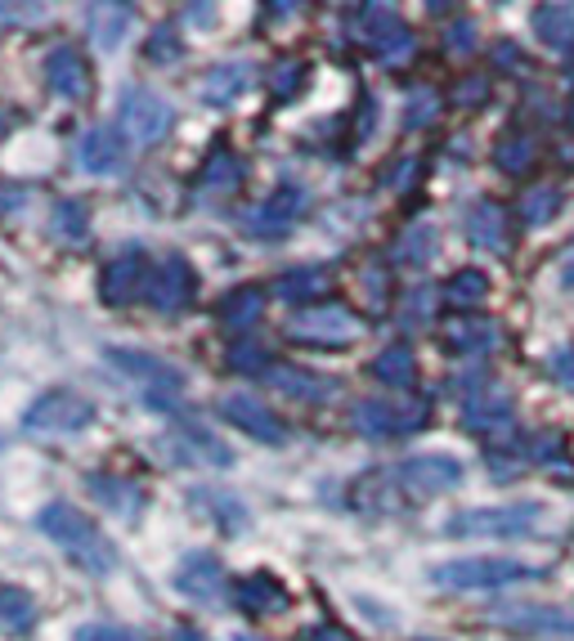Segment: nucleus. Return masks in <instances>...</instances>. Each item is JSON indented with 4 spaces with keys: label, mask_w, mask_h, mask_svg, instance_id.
I'll use <instances>...</instances> for the list:
<instances>
[{
    "label": "nucleus",
    "mask_w": 574,
    "mask_h": 641,
    "mask_svg": "<svg viewBox=\"0 0 574 641\" xmlns=\"http://www.w3.org/2000/svg\"><path fill=\"white\" fill-rule=\"evenodd\" d=\"M144 301H149L158 314H184L198 301V274L180 252L162 256L149 274V287H144Z\"/></svg>",
    "instance_id": "9"
},
{
    "label": "nucleus",
    "mask_w": 574,
    "mask_h": 641,
    "mask_svg": "<svg viewBox=\"0 0 574 641\" xmlns=\"http://www.w3.org/2000/svg\"><path fill=\"white\" fill-rule=\"evenodd\" d=\"M436 113H440V99L431 94V90H417L413 99H409V113H404V126L409 130H422L426 122H436Z\"/></svg>",
    "instance_id": "43"
},
{
    "label": "nucleus",
    "mask_w": 574,
    "mask_h": 641,
    "mask_svg": "<svg viewBox=\"0 0 574 641\" xmlns=\"http://www.w3.org/2000/svg\"><path fill=\"white\" fill-rule=\"evenodd\" d=\"M72 641H149V637L135 628H117V623H81L72 632Z\"/></svg>",
    "instance_id": "42"
},
{
    "label": "nucleus",
    "mask_w": 574,
    "mask_h": 641,
    "mask_svg": "<svg viewBox=\"0 0 574 641\" xmlns=\"http://www.w3.org/2000/svg\"><path fill=\"white\" fill-rule=\"evenodd\" d=\"M171 641H207V632H198L194 623H180V628L171 632Z\"/></svg>",
    "instance_id": "56"
},
{
    "label": "nucleus",
    "mask_w": 574,
    "mask_h": 641,
    "mask_svg": "<svg viewBox=\"0 0 574 641\" xmlns=\"http://www.w3.org/2000/svg\"><path fill=\"white\" fill-rule=\"evenodd\" d=\"M306 216V188L297 184H278L256 211H248V233H256L261 242H274Z\"/></svg>",
    "instance_id": "15"
},
{
    "label": "nucleus",
    "mask_w": 574,
    "mask_h": 641,
    "mask_svg": "<svg viewBox=\"0 0 574 641\" xmlns=\"http://www.w3.org/2000/svg\"><path fill=\"white\" fill-rule=\"evenodd\" d=\"M32 623H36V597L27 587L0 583V628L23 637V632H32Z\"/></svg>",
    "instance_id": "31"
},
{
    "label": "nucleus",
    "mask_w": 574,
    "mask_h": 641,
    "mask_svg": "<svg viewBox=\"0 0 574 641\" xmlns=\"http://www.w3.org/2000/svg\"><path fill=\"white\" fill-rule=\"evenodd\" d=\"M81 167L90 175H122L130 167L126 135L117 126H94V130H85V139H81Z\"/></svg>",
    "instance_id": "19"
},
{
    "label": "nucleus",
    "mask_w": 574,
    "mask_h": 641,
    "mask_svg": "<svg viewBox=\"0 0 574 641\" xmlns=\"http://www.w3.org/2000/svg\"><path fill=\"white\" fill-rule=\"evenodd\" d=\"M543 570L512 561V557H462V561H445L431 570V583L454 587V592H485V587H507L520 579H539Z\"/></svg>",
    "instance_id": "4"
},
{
    "label": "nucleus",
    "mask_w": 574,
    "mask_h": 641,
    "mask_svg": "<svg viewBox=\"0 0 574 641\" xmlns=\"http://www.w3.org/2000/svg\"><path fill=\"white\" fill-rule=\"evenodd\" d=\"M565 207V193L556 184H539L520 197V225H530V229H543L548 220H556V211Z\"/></svg>",
    "instance_id": "34"
},
{
    "label": "nucleus",
    "mask_w": 574,
    "mask_h": 641,
    "mask_svg": "<svg viewBox=\"0 0 574 641\" xmlns=\"http://www.w3.org/2000/svg\"><path fill=\"white\" fill-rule=\"evenodd\" d=\"M184 19H198V27H216V23H220V14H216L211 5H188Z\"/></svg>",
    "instance_id": "53"
},
{
    "label": "nucleus",
    "mask_w": 574,
    "mask_h": 641,
    "mask_svg": "<svg viewBox=\"0 0 574 641\" xmlns=\"http://www.w3.org/2000/svg\"><path fill=\"white\" fill-rule=\"evenodd\" d=\"M368 373H372L381 386H391V390H409V386L417 381V355H413V345H404V341L387 345V351L372 359Z\"/></svg>",
    "instance_id": "27"
},
{
    "label": "nucleus",
    "mask_w": 574,
    "mask_h": 641,
    "mask_svg": "<svg viewBox=\"0 0 574 641\" xmlns=\"http://www.w3.org/2000/svg\"><path fill=\"white\" fill-rule=\"evenodd\" d=\"M188 503H194V512H207L229 538H238L248 525H252V516H248V507L233 499L229 489H207V484H198L194 493H188Z\"/></svg>",
    "instance_id": "24"
},
{
    "label": "nucleus",
    "mask_w": 574,
    "mask_h": 641,
    "mask_svg": "<svg viewBox=\"0 0 574 641\" xmlns=\"http://www.w3.org/2000/svg\"><path fill=\"white\" fill-rule=\"evenodd\" d=\"M265 381L292 400H306V404H323L337 394V377H323V373H310V368H297V364H274L265 373Z\"/></svg>",
    "instance_id": "20"
},
{
    "label": "nucleus",
    "mask_w": 574,
    "mask_h": 641,
    "mask_svg": "<svg viewBox=\"0 0 574 641\" xmlns=\"http://www.w3.org/2000/svg\"><path fill=\"white\" fill-rule=\"evenodd\" d=\"M45 85H50L55 99H64V104H81V99H90V64L81 49L72 45H55L50 49V59H45Z\"/></svg>",
    "instance_id": "17"
},
{
    "label": "nucleus",
    "mask_w": 574,
    "mask_h": 641,
    "mask_svg": "<svg viewBox=\"0 0 574 641\" xmlns=\"http://www.w3.org/2000/svg\"><path fill=\"white\" fill-rule=\"evenodd\" d=\"M561 287H570V291H574V242H570V252L561 256Z\"/></svg>",
    "instance_id": "55"
},
{
    "label": "nucleus",
    "mask_w": 574,
    "mask_h": 641,
    "mask_svg": "<svg viewBox=\"0 0 574 641\" xmlns=\"http://www.w3.org/2000/svg\"><path fill=\"white\" fill-rule=\"evenodd\" d=\"M0 19L5 23H14V27H32V23H41L45 19V5H0Z\"/></svg>",
    "instance_id": "46"
},
{
    "label": "nucleus",
    "mask_w": 574,
    "mask_h": 641,
    "mask_svg": "<svg viewBox=\"0 0 574 641\" xmlns=\"http://www.w3.org/2000/svg\"><path fill=\"white\" fill-rule=\"evenodd\" d=\"M328 287H332V274L323 265H301V270L278 278V296L292 301V306H314V296L328 291Z\"/></svg>",
    "instance_id": "30"
},
{
    "label": "nucleus",
    "mask_w": 574,
    "mask_h": 641,
    "mask_svg": "<svg viewBox=\"0 0 574 641\" xmlns=\"http://www.w3.org/2000/svg\"><path fill=\"white\" fill-rule=\"evenodd\" d=\"M535 32L552 49H570L574 45V5H539L535 10Z\"/></svg>",
    "instance_id": "33"
},
{
    "label": "nucleus",
    "mask_w": 574,
    "mask_h": 641,
    "mask_svg": "<svg viewBox=\"0 0 574 641\" xmlns=\"http://www.w3.org/2000/svg\"><path fill=\"white\" fill-rule=\"evenodd\" d=\"M171 583H175L180 597H188L194 606H220L225 592H229V574H225V565L211 552H188L175 565Z\"/></svg>",
    "instance_id": "12"
},
{
    "label": "nucleus",
    "mask_w": 574,
    "mask_h": 641,
    "mask_svg": "<svg viewBox=\"0 0 574 641\" xmlns=\"http://www.w3.org/2000/svg\"><path fill=\"white\" fill-rule=\"evenodd\" d=\"M467 238L475 247H485V252H507V216L498 203H490V197H481L471 211H467Z\"/></svg>",
    "instance_id": "25"
},
{
    "label": "nucleus",
    "mask_w": 574,
    "mask_h": 641,
    "mask_svg": "<svg viewBox=\"0 0 574 641\" xmlns=\"http://www.w3.org/2000/svg\"><path fill=\"white\" fill-rule=\"evenodd\" d=\"M90 422H94V404L72 386H55V390L36 394L23 413V426L32 435H81Z\"/></svg>",
    "instance_id": "5"
},
{
    "label": "nucleus",
    "mask_w": 574,
    "mask_h": 641,
    "mask_svg": "<svg viewBox=\"0 0 574 641\" xmlns=\"http://www.w3.org/2000/svg\"><path fill=\"white\" fill-rule=\"evenodd\" d=\"M471 45H475V27H471L467 19H458L454 32H449V49H454V55H467Z\"/></svg>",
    "instance_id": "50"
},
{
    "label": "nucleus",
    "mask_w": 574,
    "mask_h": 641,
    "mask_svg": "<svg viewBox=\"0 0 574 641\" xmlns=\"http://www.w3.org/2000/svg\"><path fill=\"white\" fill-rule=\"evenodd\" d=\"M220 417H225L229 426H238L243 435L261 439V444H287V422H283L274 409H265L256 394H248V390L225 394V400H220Z\"/></svg>",
    "instance_id": "14"
},
{
    "label": "nucleus",
    "mask_w": 574,
    "mask_h": 641,
    "mask_svg": "<svg viewBox=\"0 0 574 641\" xmlns=\"http://www.w3.org/2000/svg\"><path fill=\"white\" fill-rule=\"evenodd\" d=\"M50 238L64 247H85L90 242V211L81 197H59L50 207Z\"/></svg>",
    "instance_id": "28"
},
{
    "label": "nucleus",
    "mask_w": 574,
    "mask_h": 641,
    "mask_svg": "<svg viewBox=\"0 0 574 641\" xmlns=\"http://www.w3.org/2000/svg\"><path fill=\"white\" fill-rule=\"evenodd\" d=\"M422 641H431V637H422Z\"/></svg>",
    "instance_id": "59"
},
{
    "label": "nucleus",
    "mask_w": 574,
    "mask_h": 641,
    "mask_svg": "<svg viewBox=\"0 0 574 641\" xmlns=\"http://www.w3.org/2000/svg\"><path fill=\"white\" fill-rule=\"evenodd\" d=\"M144 274H153V270H149V261H144V252H135V247L122 252V256H113L104 265V278H100V301L113 306V310L130 306L135 296H144V287H149Z\"/></svg>",
    "instance_id": "18"
},
{
    "label": "nucleus",
    "mask_w": 574,
    "mask_h": 641,
    "mask_svg": "<svg viewBox=\"0 0 574 641\" xmlns=\"http://www.w3.org/2000/svg\"><path fill=\"white\" fill-rule=\"evenodd\" d=\"M485 99H490V81L485 77H467L458 85V104L462 108H475V104H485Z\"/></svg>",
    "instance_id": "47"
},
{
    "label": "nucleus",
    "mask_w": 574,
    "mask_h": 641,
    "mask_svg": "<svg viewBox=\"0 0 574 641\" xmlns=\"http://www.w3.org/2000/svg\"><path fill=\"white\" fill-rule=\"evenodd\" d=\"M359 41H364L387 68L409 64L413 49H417V41H413V32L404 27V19H400L395 10H387V5H364V10H359Z\"/></svg>",
    "instance_id": "8"
},
{
    "label": "nucleus",
    "mask_w": 574,
    "mask_h": 641,
    "mask_svg": "<svg viewBox=\"0 0 574 641\" xmlns=\"http://www.w3.org/2000/svg\"><path fill=\"white\" fill-rule=\"evenodd\" d=\"M445 296H449V306L471 310V306H481L485 296H490V278H485L481 270H458V274L449 278V287H445Z\"/></svg>",
    "instance_id": "35"
},
{
    "label": "nucleus",
    "mask_w": 574,
    "mask_h": 641,
    "mask_svg": "<svg viewBox=\"0 0 574 641\" xmlns=\"http://www.w3.org/2000/svg\"><path fill=\"white\" fill-rule=\"evenodd\" d=\"M306 641H359V637L346 632V628H337V623H319V628L306 632Z\"/></svg>",
    "instance_id": "52"
},
{
    "label": "nucleus",
    "mask_w": 574,
    "mask_h": 641,
    "mask_svg": "<svg viewBox=\"0 0 574 641\" xmlns=\"http://www.w3.org/2000/svg\"><path fill=\"white\" fill-rule=\"evenodd\" d=\"M104 359H108L113 368H122L130 381H139L144 400H149L153 409H171L180 394H184V373H180L175 364L149 355V351H108Z\"/></svg>",
    "instance_id": "7"
},
{
    "label": "nucleus",
    "mask_w": 574,
    "mask_h": 641,
    "mask_svg": "<svg viewBox=\"0 0 574 641\" xmlns=\"http://www.w3.org/2000/svg\"><path fill=\"white\" fill-rule=\"evenodd\" d=\"M431 306H436V291H431V287H417V291H409V301H404V319L409 323H426L431 319Z\"/></svg>",
    "instance_id": "45"
},
{
    "label": "nucleus",
    "mask_w": 574,
    "mask_h": 641,
    "mask_svg": "<svg viewBox=\"0 0 574 641\" xmlns=\"http://www.w3.org/2000/svg\"><path fill=\"white\" fill-rule=\"evenodd\" d=\"M494 623H507V628H520V632H565L574 637V610L565 606H498L490 610Z\"/></svg>",
    "instance_id": "21"
},
{
    "label": "nucleus",
    "mask_w": 574,
    "mask_h": 641,
    "mask_svg": "<svg viewBox=\"0 0 574 641\" xmlns=\"http://www.w3.org/2000/svg\"><path fill=\"white\" fill-rule=\"evenodd\" d=\"M162 449H171V462H198V467H233V449L216 439L198 422H180L162 435Z\"/></svg>",
    "instance_id": "13"
},
{
    "label": "nucleus",
    "mask_w": 574,
    "mask_h": 641,
    "mask_svg": "<svg viewBox=\"0 0 574 641\" xmlns=\"http://www.w3.org/2000/svg\"><path fill=\"white\" fill-rule=\"evenodd\" d=\"M261 314H265V291L252 287V283L233 287L225 301H220V323H225V328H252Z\"/></svg>",
    "instance_id": "32"
},
{
    "label": "nucleus",
    "mask_w": 574,
    "mask_h": 641,
    "mask_svg": "<svg viewBox=\"0 0 574 641\" xmlns=\"http://www.w3.org/2000/svg\"><path fill=\"white\" fill-rule=\"evenodd\" d=\"M431 256H436V225H413L395 242V261H404V265H426Z\"/></svg>",
    "instance_id": "36"
},
{
    "label": "nucleus",
    "mask_w": 574,
    "mask_h": 641,
    "mask_svg": "<svg viewBox=\"0 0 574 641\" xmlns=\"http://www.w3.org/2000/svg\"><path fill=\"white\" fill-rule=\"evenodd\" d=\"M171 126H175V108L167 104L162 94H153V90H139V85H130V90L122 94L117 130H122L130 144H139V148H153V144H162V139L171 135Z\"/></svg>",
    "instance_id": "6"
},
{
    "label": "nucleus",
    "mask_w": 574,
    "mask_h": 641,
    "mask_svg": "<svg viewBox=\"0 0 574 641\" xmlns=\"http://www.w3.org/2000/svg\"><path fill=\"white\" fill-rule=\"evenodd\" d=\"M498 341V323L485 314H458L445 323V351L454 355H485Z\"/></svg>",
    "instance_id": "23"
},
{
    "label": "nucleus",
    "mask_w": 574,
    "mask_h": 641,
    "mask_svg": "<svg viewBox=\"0 0 574 641\" xmlns=\"http://www.w3.org/2000/svg\"><path fill=\"white\" fill-rule=\"evenodd\" d=\"M548 368H552V377H556L565 390H574V345H565V351H556V355L548 359Z\"/></svg>",
    "instance_id": "48"
},
{
    "label": "nucleus",
    "mask_w": 574,
    "mask_h": 641,
    "mask_svg": "<svg viewBox=\"0 0 574 641\" xmlns=\"http://www.w3.org/2000/svg\"><path fill=\"white\" fill-rule=\"evenodd\" d=\"M41 534L59 542V548L85 570V574H113L117 570V548H113V538L94 525L85 512H77L72 503H50V507H41L36 516Z\"/></svg>",
    "instance_id": "1"
},
{
    "label": "nucleus",
    "mask_w": 574,
    "mask_h": 641,
    "mask_svg": "<svg viewBox=\"0 0 574 641\" xmlns=\"http://www.w3.org/2000/svg\"><path fill=\"white\" fill-rule=\"evenodd\" d=\"M391 480L409 493V499H440V493H449L462 480V462L449 458V454H422V458L400 462L391 471Z\"/></svg>",
    "instance_id": "10"
},
{
    "label": "nucleus",
    "mask_w": 574,
    "mask_h": 641,
    "mask_svg": "<svg viewBox=\"0 0 574 641\" xmlns=\"http://www.w3.org/2000/svg\"><path fill=\"white\" fill-rule=\"evenodd\" d=\"M516 417V400L512 390L498 386V381H485L471 390V400L462 404V426L475 431V435H494V431H507Z\"/></svg>",
    "instance_id": "16"
},
{
    "label": "nucleus",
    "mask_w": 574,
    "mask_h": 641,
    "mask_svg": "<svg viewBox=\"0 0 574 641\" xmlns=\"http://www.w3.org/2000/svg\"><path fill=\"white\" fill-rule=\"evenodd\" d=\"M301 85H306V64H301V59L274 64V72H269V94H274V99H297Z\"/></svg>",
    "instance_id": "40"
},
{
    "label": "nucleus",
    "mask_w": 574,
    "mask_h": 641,
    "mask_svg": "<svg viewBox=\"0 0 574 641\" xmlns=\"http://www.w3.org/2000/svg\"><path fill=\"white\" fill-rule=\"evenodd\" d=\"M233 641H256V637H233Z\"/></svg>",
    "instance_id": "57"
},
{
    "label": "nucleus",
    "mask_w": 574,
    "mask_h": 641,
    "mask_svg": "<svg viewBox=\"0 0 574 641\" xmlns=\"http://www.w3.org/2000/svg\"><path fill=\"white\" fill-rule=\"evenodd\" d=\"M530 449H535V462H556L561 458V435L556 431H543L530 439Z\"/></svg>",
    "instance_id": "49"
},
{
    "label": "nucleus",
    "mask_w": 574,
    "mask_h": 641,
    "mask_svg": "<svg viewBox=\"0 0 574 641\" xmlns=\"http://www.w3.org/2000/svg\"><path fill=\"white\" fill-rule=\"evenodd\" d=\"M233 597L238 606H243L248 615H283L287 606H292V592H287L274 574H248V579H238L233 583Z\"/></svg>",
    "instance_id": "22"
},
{
    "label": "nucleus",
    "mask_w": 574,
    "mask_h": 641,
    "mask_svg": "<svg viewBox=\"0 0 574 641\" xmlns=\"http://www.w3.org/2000/svg\"><path fill=\"white\" fill-rule=\"evenodd\" d=\"M530 454V444H525V449H494V454H485L490 458V471L498 476V480H507V476H516V471H525L530 467L535 458H525Z\"/></svg>",
    "instance_id": "44"
},
{
    "label": "nucleus",
    "mask_w": 574,
    "mask_h": 641,
    "mask_svg": "<svg viewBox=\"0 0 574 641\" xmlns=\"http://www.w3.org/2000/svg\"><path fill=\"white\" fill-rule=\"evenodd\" d=\"M494 55H498V64H503V68H520L516 59H525V55H520V49H516L512 41H503V45H494Z\"/></svg>",
    "instance_id": "54"
},
{
    "label": "nucleus",
    "mask_w": 574,
    "mask_h": 641,
    "mask_svg": "<svg viewBox=\"0 0 574 641\" xmlns=\"http://www.w3.org/2000/svg\"><path fill=\"white\" fill-rule=\"evenodd\" d=\"M229 368L265 377V373L274 368V359L265 355V345H256V341H243V345H233V351H229Z\"/></svg>",
    "instance_id": "41"
},
{
    "label": "nucleus",
    "mask_w": 574,
    "mask_h": 641,
    "mask_svg": "<svg viewBox=\"0 0 574 641\" xmlns=\"http://www.w3.org/2000/svg\"><path fill=\"white\" fill-rule=\"evenodd\" d=\"M144 55H149V64H158V68L175 64V59L184 55L180 27H175V23H158V27H153V36H149V45H144Z\"/></svg>",
    "instance_id": "37"
},
{
    "label": "nucleus",
    "mask_w": 574,
    "mask_h": 641,
    "mask_svg": "<svg viewBox=\"0 0 574 641\" xmlns=\"http://www.w3.org/2000/svg\"><path fill=\"white\" fill-rule=\"evenodd\" d=\"M130 27V5H85V32L100 49H117Z\"/></svg>",
    "instance_id": "29"
},
{
    "label": "nucleus",
    "mask_w": 574,
    "mask_h": 641,
    "mask_svg": "<svg viewBox=\"0 0 574 641\" xmlns=\"http://www.w3.org/2000/svg\"><path fill=\"white\" fill-rule=\"evenodd\" d=\"M543 520V503H507V507H471L445 520L449 538H530Z\"/></svg>",
    "instance_id": "3"
},
{
    "label": "nucleus",
    "mask_w": 574,
    "mask_h": 641,
    "mask_svg": "<svg viewBox=\"0 0 574 641\" xmlns=\"http://www.w3.org/2000/svg\"><path fill=\"white\" fill-rule=\"evenodd\" d=\"M283 336L297 345H310V351H346L351 341L364 336V319L337 301H328V306L314 301L283 319Z\"/></svg>",
    "instance_id": "2"
},
{
    "label": "nucleus",
    "mask_w": 574,
    "mask_h": 641,
    "mask_svg": "<svg viewBox=\"0 0 574 641\" xmlns=\"http://www.w3.org/2000/svg\"><path fill=\"white\" fill-rule=\"evenodd\" d=\"M248 81H252V68L248 64H216L203 72L198 81V94L207 99V104H233L238 94H248Z\"/></svg>",
    "instance_id": "26"
},
{
    "label": "nucleus",
    "mask_w": 574,
    "mask_h": 641,
    "mask_svg": "<svg viewBox=\"0 0 574 641\" xmlns=\"http://www.w3.org/2000/svg\"><path fill=\"white\" fill-rule=\"evenodd\" d=\"M23 188H10V184H0V220H10V216H19L23 211Z\"/></svg>",
    "instance_id": "51"
},
{
    "label": "nucleus",
    "mask_w": 574,
    "mask_h": 641,
    "mask_svg": "<svg viewBox=\"0 0 574 641\" xmlns=\"http://www.w3.org/2000/svg\"><path fill=\"white\" fill-rule=\"evenodd\" d=\"M530 162H535V139L530 135H507L494 148V167H503V171H525Z\"/></svg>",
    "instance_id": "39"
},
{
    "label": "nucleus",
    "mask_w": 574,
    "mask_h": 641,
    "mask_svg": "<svg viewBox=\"0 0 574 641\" xmlns=\"http://www.w3.org/2000/svg\"><path fill=\"white\" fill-rule=\"evenodd\" d=\"M238 180H243V167H238V158L229 153V148H220V153L207 162V171H203V188L229 193V188H238Z\"/></svg>",
    "instance_id": "38"
},
{
    "label": "nucleus",
    "mask_w": 574,
    "mask_h": 641,
    "mask_svg": "<svg viewBox=\"0 0 574 641\" xmlns=\"http://www.w3.org/2000/svg\"><path fill=\"white\" fill-rule=\"evenodd\" d=\"M426 426V400H359L355 404V431L364 435H409Z\"/></svg>",
    "instance_id": "11"
},
{
    "label": "nucleus",
    "mask_w": 574,
    "mask_h": 641,
    "mask_svg": "<svg viewBox=\"0 0 574 641\" xmlns=\"http://www.w3.org/2000/svg\"><path fill=\"white\" fill-rule=\"evenodd\" d=\"M0 130H5V117H0Z\"/></svg>",
    "instance_id": "58"
}]
</instances>
